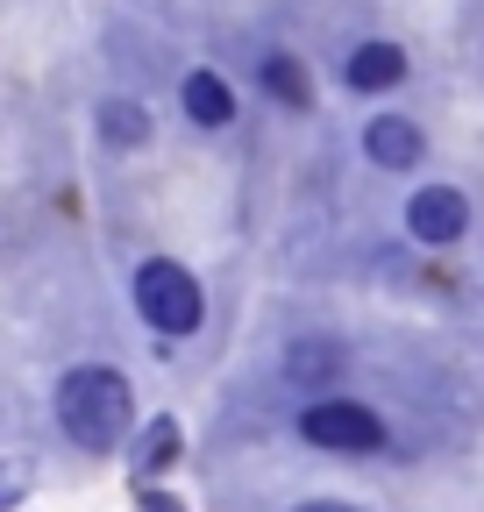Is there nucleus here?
I'll list each match as a JSON object with an SVG mask.
<instances>
[{
	"instance_id": "obj_10",
	"label": "nucleus",
	"mask_w": 484,
	"mask_h": 512,
	"mask_svg": "<svg viewBox=\"0 0 484 512\" xmlns=\"http://www.w3.org/2000/svg\"><path fill=\"white\" fill-rule=\"evenodd\" d=\"M178 456H186V427H178L171 413H150V427H136V441H129V463H136V477L143 484H157Z\"/></svg>"
},
{
	"instance_id": "obj_7",
	"label": "nucleus",
	"mask_w": 484,
	"mask_h": 512,
	"mask_svg": "<svg viewBox=\"0 0 484 512\" xmlns=\"http://www.w3.org/2000/svg\"><path fill=\"white\" fill-rule=\"evenodd\" d=\"M93 136H100V150H114V157L150 150L157 114H150L143 100H129V93H107V100H93Z\"/></svg>"
},
{
	"instance_id": "obj_11",
	"label": "nucleus",
	"mask_w": 484,
	"mask_h": 512,
	"mask_svg": "<svg viewBox=\"0 0 484 512\" xmlns=\"http://www.w3.org/2000/svg\"><path fill=\"white\" fill-rule=\"evenodd\" d=\"M257 86H264V100H278L285 114H307V107H314V79H307V64H299L292 50H264V57H257Z\"/></svg>"
},
{
	"instance_id": "obj_14",
	"label": "nucleus",
	"mask_w": 484,
	"mask_h": 512,
	"mask_svg": "<svg viewBox=\"0 0 484 512\" xmlns=\"http://www.w3.org/2000/svg\"><path fill=\"white\" fill-rule=\"evenodd\" d=\"M292 512H356V505H335V498H314V505H292Z\"/></svg>"
},
{
	"instance_id": "obj_12",
	"label": "nucleus",
	"mask_w": 484,
	"mask_h": 512,
	"mask_svg": "<svg viewBox=\"0 0 484 512\" xmlns=\"http://www.w3.org/2000/svg\"><path fill=\"white\" fill-rule=\"evenodd\" d=\"M29 498V463H0V512H15Z\"/></svg>"
},
{
	"instance_id": "obj_2",
	"label": "nucleus",
	"mask_w": 484,
	"mask_h": 512,
	"mask_svg": "<svg viewBox=\"0 0 484 512\" xmlns=\"http://www.w3.org/2000/svg\"><path fill=\"white\" fill-rule=\"evenodd\" d=\"M129 299L143 313V328L164 335V342L200 335V320H207V292H200V278L178 264V256H143L136 278H129Z\"/></svg>"
},
{
	"instance_id": "obj_8",
	"label": "nucleus",
	"mask_w": 484,
	"mask_h": 512,
	"mask_svg": "<svg viewBox=\"0 0 484 512\" xmlns=\"http://www.w3.org/2000/svg\"><path fill=\"white\" fill-rule=\"evenodd\" d=\"M178 114L193 128H207V136H221V128H235V86L214 72V64H193V72L178 79Z\"/></svg>"
},
{
	"instance_id": "obj_3",
	"label": "nucleus",
	"mask_w": 484,
	"mask_h": 512,
	"mask_svg": "<svg viewBox=\"0 0 484 512\" xmlns=\"http://www.w3.org/2000/svg\"><path fill=\"white\" fill-rule=\"evenodd\" d=\"M299 441L321 448V456H378V448L392 441L385 420L363 406V399H342V392H321L299 406Z\"/></svg>"
},
{
	"instance_id": "obj_6",
	"label": "nucleus",
	"mask_w": 484,
	"mask_h": 512,
	"mask_svg": "<svg viewBox=\"0 0 484 512\" xmlns=\"http://www.w3.org/2000/svg\"><path fill=\"white\" fill-rule=\"evenodd\" d=\"M363 157H371L378 171H420V157H428V128H420L413 114H371V121H363Z\"/></svg>"
},
{
	"instance_id": "obj_13",
	"label": "nucleus",
	"mask_w": 484,
	"mask_h": 512,
	"mask_svg": "<svg viewBox=\"0 0 484 512\" xmlns=\"http://www.w3.org/2000/svg\"><path fill=\"white\" fill-rule=\"evenodd\" d=\"M136 512H186L171 491H157V484H136Z\"/></svg>"
},
{
	"instance_id": "obj_9",
	"label": "nucleus",
	"mask_w": 484,
	"mask_h": 512,
	"mask_svg": "<svg viewBox=\"0 0 484 512\" xmlns=\"http://www.w3.org/2000/svg\"><path fill=\"white\" fill-rule=\"evenodd\" d=\"M342 363H349V356H342V342H328V335H307V342H292V349H285V377L299 384V392H314V399L335 392Z\"/></svg>"
},
{
	"instance_id": "obj_5",
	"label": "nucleus",
	"mask_w": 484,
	"mask_h": 512,
	"mask_svg": "<svg viewBox=\"0 0 484 512\" xmlns=\"http://www.w3.org/2000/svg\"><path fill=\"white\" fill-rule=\"evenodd\" d=\"M406 235H413L420 249L463 242V235H470V200H463L456 185H420L413 200H406Z\"/></svg>"
},
{
	"instance_id": "obj_1",
	"label": "nucleus",
	"mask_w": 484,
	"mask_h": 512,
	"mask_svg": "<svg viewBox=\"0 0 484 512\" xmlns=\"http://www.w3.org/2000/svg\"><path fill=\"white\" fill-rule=\"evenodd\" d=\"M50 413H57V434H65L79 456H114L136 427V392L114 363H72L50 392Z\"/></svg>"
},
{
	"instance_id": "obj_4",
	"label": "nucleus",
	"mask_w": 484,
	"mask_h": 512,
	"mask_svg": "<svg viewBox=\"0 0 484 512\" xmlns=\"http://www.w3.org/2000/svg\"><path fill=\"white\" fill-rule=\"evenodd\" d=\"M406 72H413V57H406L392 36H363V43H349V57H342V86H349L356 100H385V93H399Z\"/></svg>"
}]
</instances>
